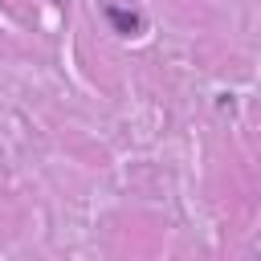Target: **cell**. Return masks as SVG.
I'll use <instances>...</instances> for the list:
<instances>
[{"mask_svg":"<svg viewBox=\"0 0 261 261\" xmlns=\"http://www.w3.org/2000/svg\"><path fill=\"white\" fill-rule=\"evenodd\" d=\"M106 16L118 24V33H135V29H139V16H130V12H122V8H106Z\"/></svg>","mask_w":261,"mask_h":261,"instance_id":"obj_1","label":"cell"}]
</instances>
